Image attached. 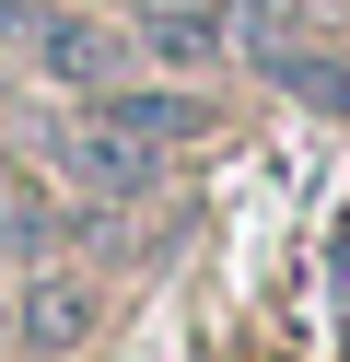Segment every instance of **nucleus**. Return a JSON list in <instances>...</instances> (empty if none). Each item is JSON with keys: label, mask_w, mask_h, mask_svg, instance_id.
Returning <instances> with one entry per match:
<instances>
[{"label": "nucleus", "mask_w": 350, "mask_h": 362, "mask_svg": "<svg viewBox=\"0 0 350 362\" xmlns=\"http://www.w3.org/2000/svg\"><path fill=\"white\" fill-rule=\"evenodd\" d=\"M140 59H175V71H210L233 59V0H140Z\"/></svg>", "instance_id": "7ed1b4c3"}, {"label": "nucleus", "mask_w": 350, "mask_h": 362, "mask_svg": "<svg viewBox=\"0 0 350 362\" xmlns=\"http://www.w3.org/2000/svg\"><path fill=\"white\" fill-rule=\"evenodd\" d=\"M23 71L70 82V94H117V82H140V35L93 24V12H23Z\"/></svg>", "instance_id": "f257e3e1"}, {"label": "nucleus", "mask_w": 350, "mask_h": 362, "mask_svg": "<svg viewBox=\"0 0 350 362\" xmlns=\"http://www.w3.org/2000/svg\"><path fill=\"white\" fill-rule=\"evenodd\" d=\"M82 315H93L82 292H47V281H35V304H23V327H35V339H70V327H82Z\"/></svg>", "instance_id": "39448f33"}, {"label": "nucleus", "mask_w": 350, "mask_h": 362, "mask_svg": "<svg viewBox=\"0 0 350 362\" xmlns=\"http://www.w3.org/2000/svg\"><path fill=\"white\" fill-rule=\"evenodd\" d=\"M47 141H59V164L82 175V199H140L163 175V141H140V129H117L105 105H70L59 129H47Z\"/></svg>", "instance_id": "f03ea898"}, {"label": "nucleus", "mask_w": 350, "mask_h": 362, "mask_svg": "<svg viewBox=\"0 0 350 362\" xmlns=\"http://www.w3.org/2000/svg\"><path fill=\"white\" fill-rule=\"evenodd\" d=\"M82 105H105L117 129H140V141H163V152L210 129V105H187V94H152V82H117V94H82Z\"/></svg>", "instance_id": "20e7f679"}]
</instances>
